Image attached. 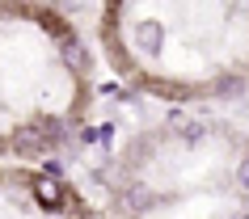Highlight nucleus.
I'll return each mask as SVG.
<instances>
[{
	"label": "nucleus",
	"mask_w": 249,
	"mask_h": 219,
	"mask_svg": "<svg viewBox=\"0 0 249 219\" xmlns=\"http://www.w3.org/2000/svg\"><path fill=\"white\" fill-rule=\"evenodd\" d=\"M118 114V135L76 177L97 219H249V105Z\"/></svg>",
	"instance_id": "nucleus-1"
},
{
	"label": "nucleus",
	"mask_w": 249,
	"mask_h": 219,
	"mask_svg": "<svg viewBox=\"0 0 249 219\" xmlns=\"http://www.w3.org/2000/svg\"><path fill=\"white\" fill-rule=\"evenodd\" d=\"M85 34L140 101L249 105V4H97Z\"/></svg>",
	"instance_id": "nucleus-2"
}]
</instances>
